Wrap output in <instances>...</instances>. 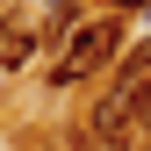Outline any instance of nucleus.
I'll use <instances>...</instances> for the list:
<instances>
[{
    "instance_id": "obj_4",
    "label": "nucleus",
    "mask_w": 151,
    "mask_h": 151,
    "mask_svg": "<svg viewBox=\"0 0 151 151\" xmlns=\"http://www.w3.org/2000/svg\"><path fill=\"white\" fill-rule=\"evenodd\" d=\"M129 7H151V0H108V14H129Z\"/></svg>"
},
{
    "instance_id": "obj_2",
    "label": "nucleus",
    "mask_w": 151,
    "mask_h": 151,
    "mask_svg": "<svg viewBox=\"0 0 151 151\" xmlns=\"http://www.w3.org/2000/svg\"><path fill=\"white\" fill-rule=\"evenodd\" d=\"M36 50H43V22L22 7H0V72H22Z\"/></svg>"
},
{
    "instance_id": "obj_3",
    "label": "nucleus",
    "mask_w": 151,
    "mask_h": 151,
    "mask_svg": "<svg viewBox=\"0 0 151 151\" xmlns=\"http://www.w3.org/2000/svg\"><path fill=\"white\" fill-rule=\"evenodd\" d=\"M129 122H137V137H151V79L129 86Z\"/></svg>"
},
{
    "instance_id": "obj_1",
    "label": "nucleus",
    "mask_w": 151,
    "mask_h": 151,
    "mask_svg": "<svg viewBox=\"0 0 151 151\" xmlns=\"http://www.w3.org/2000/svg\"><path fill=\"white\" fill-rule=\"evenodd\" d=\"M122 58V14H79L58 36V58H50V86H79L93 72H108Z\"/></svg>"
}]
</instances>
